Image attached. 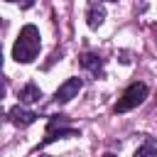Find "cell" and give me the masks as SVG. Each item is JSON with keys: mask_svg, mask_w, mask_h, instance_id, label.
I'll return each instance as SVG.
<instances>
[{"mask_svg": "<svg viewBox=\"0 0 157 157\" xmlns=\"http://www.w3.org/2000/svg\"><path fill=\"white\" fill-rule=\"evenodd\" d=\"M39 47H42V42H39V29H37L34 25H25V27L20 29V34H17L15 47H12V59H15L17 64H29V61H34V56L39 54Z\"/></svg>", "mask_w": 157, "mask_h": 157, "instance_id": "obj_1", "label": "cell"}, {"mask_svg": "<svg viewBox=\"0 0 157 157\" xmlns=\"http://www.w3.org/2000/svg\"><path fill=\"white\" fill-rule=\"evenodd\" d=\"M147 98V86L145 83H132V86H128V91L120 96V101L115 103V113H128V110H132V108H137L142 101Z\"/></svg>", "mask_w": 157, "mask_h": 157, "instance_id": "obj_2", "label": "cell"}, {"mask_svg": "<svg viewBox=\"0 0 157 157\" xmlns=\"http://www.w3.org/2000/svg\"><path fill=\"white\" fill-rule=\"evenodd\" d=\"M61 125H66V118L64 115H54L52 120H49V125H47V135H44V145L47 142H52V140H56V137H74V135H78L74 128H61Z\"/></svg>", "mask_w": 157, "mask_h": 157, "instance_id": "obj_3", "label": "cell"}, {"mask_svg": "<svg viewBox=\"0 0 157 157\" xmlns=\"http://www.w3.org/2000/svg\"><path fill=\"white\" fill-rule=\"evenodd\" d=\"M78 91H81V78H66V81L56 88L54 101H56V103H69Z\"/></svg>", "mask_w": 157, "mask_h": 157, "instance_id": "obj_4", "label": "cell"}, {"mask_svg": "<svg viewBox=\"0 0 157 157\" xmlns=\"http://www.w3.org/2000/svg\"><path fill=\"white\" fill-rule=\"evenodd\" d=\"M10 120H12V125H17V128H27V125H32V123L37 120V113L15 105V108L10 110Z\"/></svg>", "mask_w": 157, "mask_h": 157, "instance_id": "obj_5", "label": "cell"}, {"mask_svg": "<svg viewBox=\"0 0 157 157\" xmlns=\"http://www.w3.org/2000/svg\"><path fill=\"white\" fill-rule=\"evenodd\" d=\"M103 20H105V7H103L101 2H91L88 10H86V22H88V27L96 29V27L103 25Z\"/></svg>", "mask_w": 157, "mask_h": 157, "instance_id": "obj_6", "label": "cell"}, {"mask_svg": "<svg viewBox=\"0 0 157 157\" xmlns=\"http://www.w3.org/2000/svg\"><path fill=\"white\" fill-rule=\"evenodd\" d=\"M42 98V91L34 86V83H27L22 91H20V101L22 103H34V101H39Z\"/></svg>", "mask_w": 157, "mask_h": 157, "instance_id": "obj_7", "label": "cell"}, {"mask_svg": "<svg viewBox=\"0 0 157 157\" xmlns=\"http://www.w3.org/2000/svg\"><path fill=\"white\" fill-rule=\"evenodd\" d=\"M81 66L88 69V71H93V74H101L103 61H101V56H96V54H83V56H81Z\"/></svg>", "mask_w": 157, "mask_h": 157, "instance_id": "obj_8", "label": "cell"}, {"mask_svg": "<svg viewBox=\"0 0 157 157\" xmlns=\"http://www.w3.org/2000/svg\"><path fill=\"white\" fill-rule=\"evenodd\" d=\"M135 157H157V147H155V142H152V140H147L142 147H137V150H135Z\"/></svg>", "mask_w": 157, "mask_h": 157, "instance_id": "obj_9", "label": "cell"}, {"mask_svg": "<svg viewBox=\"0 0 157 157\" xmlns=\"http://www.w3.org/2000/svg\"><path fill=\"white\" fill-rule=\"evenodd\" d=\"M17 2H20V7H25V10H27V7H32V5H34V0H17Z\"/></svg>", "mask_w": 157, "mask_h": 157, "instance_id": "obj_10", "label": "cell"}, {"mask_svg": "<svg viewBox=\"0 0 157 157\" xmlns=\"http://www.w3.org/2000/svg\"><path fill=\"white\" fill-rule=\"evenodd\" d=\"M2 96H5V83L0 81V98H2Z\"/></svg>", "mask_w": 157, "mask_h": 157, "instance_id": "obj_11", "label": "cell"}, {"mask_svg": "<svg viewBox=\"0 0 157 157\" xmlns=\"http://www.w3.org/2000/svg\"><path fill=\"white\" fill-rule=\"evenodd\" d=\"M152 32H155V34H157V25H152Z\"/></svg>", "mask_w": 157, "mask_h": 157, "instance_id": "obj_12", "label": "cell"}, {"mask_svg": "<svg viewBox=\"0 0 157 157\" xmlns=\"http://www.w3.org/2000/svg\"><path fill=\"white\" fill-rule=\"evenodd\" d=\"M0 69H2V52H0Z\"/></svg>", "mask_w": 157, "mask_h": 157, "instance_id": "obj_13", "label": "cell"}, {"mask_svg": "<svg viewBox=\"0 0 157 157\" xmlns=\"http://www.w3.org/2000/svg\"><path fill=\"white\" fill-rule=\"evenodd\" d=\"M103 157H115V155H110V152H108V155H103Z\"/></svg>", "mask_w": 157, "mask_h": 157, "instance_id": "obj_14", "label": "cell"}]
</instances>
